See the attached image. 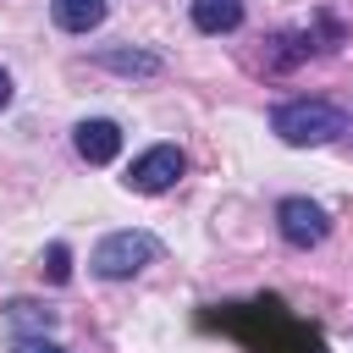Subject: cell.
Wrapping results in <instances>:
<instances>
[{
  "mask_svg": "<svg viewBox=\"0 0 353 353\" xmlns=\"http://www.w3.org/2000/svg\"><path fill=\"white\" fill-rule=\"evenodd\" d=\"M232 336H243L254 353H325L320 331H309L303 320H292L281 303H248L232 320Z\"/></svg>",
  "mask_w": 353,
  "mask_h": 353,
  "instance_id": "obj_1",
  "label": "cell"
},
{
  "mask_svg": "<svg viewBox=\"0 0 353 353\" xmlns=\"http://www.w3.org/2000/svg\"><path fill=\"white\" fill-rule=\"evenodd\" d=\"M270 132L292 149H320V143L347 132V110L331 99H287L270 110Z\"/></svg>",
  "mask_w": 353,
  "mask_h": 353,
  "instance_id": "obj_2",
  "label": "cell"
},
{
  "mask_svg": "<svg viewBox=\"0 0 353 353\" xmlns=\"http://www.w3.org/2000/svg\"><path fill=\"white\" fill-rule=\"evenodd\" d=\"M154 259H160V237H149V232H110V237L94 243L88 270L105 276V281H127V276H138Z\"/></svg>",
  "mask_w": 353,
  "mask_h": 353,
  "instance_id": "obj_3",
  "label": "cell"
},
{
  "mask_svg": "<svg viewBox=\"0 0 353 353\" xmlns=\"http://www.w3.org/2000/svg\"><path fill=\"white\" fill-rule=\"evenodd\" d=\"M182 171H188V154L176 149V143H154V149H143L132 165H127V188L132 193H165V188H176L182 182Z\"/></svg>",
  "mask_w": 353,
  "mask_h": 353,
  "instance_id": "obj_4",
  "label": "cell"
},
{
  "mask_svg": "<svg viewBox=\"0 0 353 353\" xmlns=\"http://www.w3.org/2000/svg\"><path fill=\"white\" fill-rule=\"evenodd\" d=\"M276 232H281V243H292V248H314V243L331 237V215H325L314 199H281V204H276Z\"/></svg>",
  "mask_w": 353,
  "mask_h": 353,
  "instance_id": "obj_5",
  "label": "cell"
},
{
  "mask_svg": "<svg viewBox=\"0 0 353 353\" xmlns=\"http://www.w3.org/2000/svg\"><path fill=\"white\" fill-rule=\"evenodd\" d=\"M72 143H77V154H83L88 165H110V160L121 154V127H116L110 116H94V121H77Z\"/></svg>",
  "mask_w": 353,
  "mask_h": 353,
  "instance_id": "obj_6",
  "label": "cell"
},
{
  "mask_svg": "<svg viewBox=\"0 0 353 353\" xmlns=\"http://www.w3.org/2000/svg\"><path fill=\"white\" fill-rule=\"evenodd\" d=\"M50 17L61 33H94L105 22V0H50Z\"/></svg>",
  "mask_w": 353,
  "mask_h": 353,
  "instance_id": "obj_7",
  "label": "cell"
},
{
  "mask_svg": "<svg viewBox=\"0 0 353 353\" xmlns=\"http://www.w3.org/2000/svg\"><path fill=\"white\" fill-rule=\"evenodd\" d=\"M6 320L17 325V336H50L55 331V309H44L33 298H11L6 303Z\"/></svg>",
  "mask_w": 353,
  "mask_h": 353,
  "instance_id": "obj_8",
  "label": "cell"
},
{
  "mask_svg": "<svg viewBox=\"0 0 353 353\" xmlns=\"http://www.w3.org/2000/svg\"><path fill=\"white\" fill-rule=\"evenodd\" d=\"M243 22V0H193V28L199 33H232Z\"/></svg>",
  "mask_w": 353,
  "mask_h": 353,
  "instance_id": "obj_9",
  "label": "cell"
},
{
  "mask_svg": "<svg viewBox=\"0 0 353 353\" xmlns=\"http://www.w3.org/2000/svg\"><path fill=\"white\" fill-rule=\"evenodd\" d=\"M99 66L105 72H121V77H154L160 72V55H149V50H99Z\"/></svg>",
  "mask_w": 353,
  "mask_h": 353,
  "instance_id": "obj_10",
  "label": "cell"
},
{
  "mask_svg": "<svg viewBox=\"0 0 353 353\" xmlns=\"http://www.w3.org/2000/svg\"><path fill=\"white\" fill-rule=\"evenodd\" d=\"M44 276H50L55 287L72 281V248H66V243H50V248H44Z\"/></svg>",
  "mask_w": 353,
  "mask_h": 353,
  "instance_id": "obj_11",
  "label": "cell"
},
{
  "mask_svg": "<svg viewBox=\"0 0 353 353\" xmlns=\"http://www.w3.org/2000/svg\"><path fill=\"white\" fill-rule=\"evenodd\" d=\"M11 353H66V347L50 336H11Z\"/></svg>",
  "mask_w": 353,
  "mask_h": 353,
  "instance_id": "obj_12",
  "label": "cell"
},
{
  "mask_svg": "<svg viewBox=\"0 0 353 353\" xmlns=\"http://www.w3.org/2000/svg\"><path fill=\"white\" fill-rule=\"evenodd\" d=\"M6 105H11V72L0 66V110H6Z\"/></svg>",
  "mask_w": 353,
  "mask_h": 353,
  "instance_id": "obj_13",
  "label": "cell"
}]
</instances>
